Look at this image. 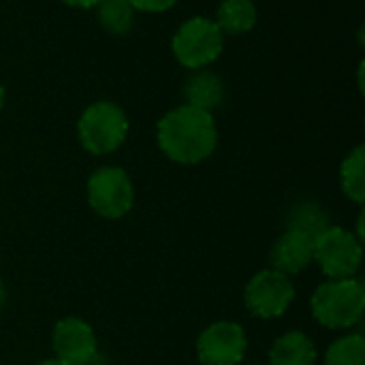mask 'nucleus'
I'll use <instances>...</instances> for the list:
<instances>
[{
    "label": "nucleus",
    "instance_id": "6e6552de",
    "mask_svg": "<svg viewBox=\"0 0 365 365\" xmlns=\"http://www.w3.org/2000/svg\"><path fill=\"white\" fill-rule=\"evenodd\" d=\"M248 351V338L240 323L218 321L205 327L197 340L201 365H240Z\"/></svg>",
    "mask_w": 365,
    "mask_h": 365
},
{
    "label": "nucleus",
    "instance_id": "dca6fc26",
    "mask_svg": "<svg viewBox=\"0 0 365 365\" xmlns=\"http://www.w3.org/2000/svg\"><path fill=\"white\" fill-rule=\"evenodd\" d=\"M327 227H331L329 218L319 203H302V205L293 207V212L289 214V227L287 229H297L317 242V237Z\"/></svg>",
    "mask_w": 365,
    "mask_h": 365
},
{
    "label": "nucleus",
    "instance_id": "1a4fd4ad",
    "mask_svg": "<svg viewBox=\"0 0 365 365\" xmlns=\"http://www.w3.org/2000/svg\"><path fill=\"white\" fill-rule=\"evenodd\" d=\"M51 346L56 359L71 365H90L98 351L94 329L77 317H64L53 325Z\"/></svg>",
    "mask_w": 365,
    "mask_h": 365
},
{
    "label": "nucleus",
    "instance_id": "20e7f679",
    "mask_svg": "<svg viewBox=\"0 0 365 365\" xmlns=\"http://www.w3.org/2000/svg\"><path fill=\"white\" fill-rule=\"evenodd\" d=\"M225 47V34L210 17H190L186 19L171 38V51L175 60L190 68L201 71L218 60Z\"/></svg>",
    "mask_w": 365,
    "mask_h": 365
},
{
    "label": "nucleus",
    "instance_id": "9b49d317",
    "mask_svg": "<svg viewBox=\"0 0 365 365\" xmlns=\"http://www.w3.org/2000/svg\"><path fill=\"white\" fill-rule=\"evenodd\" d=\"M317 364V346L310 336L304 331H289L280 336L272 351L269 365H314Z\"/></svg>",
    "mask_w": 365,
    "mask_h": 365
},
{
    "label": "nucleus",
    "instance_id": "9d476101",
    "mask_svg": "<svg viewBox=\"0 0 365 365\" xmlns=\"http://www.w3.org/2000/svg\"><path fill=\"white\" fill-rule=\"evenodd\" d=\"M314 261V240L297 229H287L272 248V269L293 276Z\"/></svg>",
    "mask_w": 365,
    "mask_h": 365
},
{
    "label": "nucleus",
    "instance_id": "a211bd4d",
    "mask_svg": "<svg viewBox=\"0 0 365 365\" xmlns=\"http://www.w3.org/2000/svg\"><path fill=\"white\" fill-rule=\"evenodd\" d=\"M135 11L143 13H165L178 4V0H128Z\"/></svg>",
    "mask_w": 365,
    "mask_h": 365
},
{
    "label": "nucleus",
    "instance_id": "f03ea898",
    "mask_svg": "<svg viewBox=\"0 0 365 365\" xmlns=\"http://www.w3.org/2000/svg\"><path fill=\"white\" fill-rule=\"evenodd\" d=\"M312 317L327 329L355 327L365 310V287L357 278L323 282L310 299Z\"/></svg>",
    "mask_w": 365,
    "mask_h": 365
},
{
    "label": "nucleus",
    "instance_id": "2eb2a0df",
    "mask_svg": "<svg viewBox=\"0 0 365 365\" xmlns=\"http://www.w3.org/2000/svg\"><path fill=\"white\" fill-rule=\"evenodd\" d=\"M96 17L105 32L122 36L128 34L135 24V9L128 0H103L96 4Z\"/></svg>",
    "mask_w": 365,
    "mask_h": 365
},
{
    "label": "nucleus",
    "instance_id": "39448f33",
    "mask_svg": "<svg viewBox=\"0 0 365 365\" xmlns=\"http://www.w3.org/2000/svg\"><path fill=\"white\" fill-rule=\"evenodd\" d=\"M88 203L101 218H124L135 203V186L122 167H101L86 184Z\"/></svg>",
    "mask_w": 365,
    "mask_h": 365
},
{
    "label": "nucleus",
    "instance_id": "ddd939ff",
    "mask_svg": "<svg viewBox=\"0 0 365 365\" xmlns=\"http://www.w3.org/2000/svg\"><path fill=\"white\" fill-rule=\"evenodd\" d=\"M214 21L222 34H246L257 24V4L252 0H222Z\"/></svg>",
    "mask_w": 365,
    "mask_h": 365
},
{
    "label": "nucleus",
    "instance_id": "6ab92c4d",
    "mask_svg": "<svg viewBox=\"0 0 365 365\" xmlns=\"http://www.w3.org/2000/svg\"><path fill=\"white\" fill-rule=\"evenodd\" d=\"M62 2L68 4V6H75V9H92L103 0H62Z\"/></svg>",
    "mask_w": 365,
    "mask_h": 365
},
{
    "label": "nucleus",
    "instance_id": "412c9836",
    "mask_svg": "<svg viewBox=\"0 0 365 365\" xmlns=\"http://www.w3.org/2000/svg\"><path fill=\"white\" fill-rule=\"evenodd\" d=\"M36 365H71V364H66V361H60V359H45V361H41V364H36Z\"/></svg>",
    "mask_w": 365,
    "mask_h": 365
},
{
    "label": "nucleus",
    "instance_id": "f257e3e1",
    "mask_svg": "<svg viewBox=\"0 0 365 365\" xmlns=\"http://www.w3.org/2000/svg\"><path fill=\"white\" fill-rule=\"evenodd\" d=\"M156 141L169 160L199 165L214 154L218 145V128L210 111L184 103L160 118Z\"/></svg>",
    "mask_w": 365,
    "mask_h": 365
},
{
    "label": "nucleus",
    "instance_id": "7ed1b4c3",
    "mask_svg": "<svg viewBox=\"0 0 365 365\" xmlns=\"http://www.w3.org/2000/svg\"><path fill=\"white\" fill-rule=\"evenodd\" d=\"M128 118L124 109L111 101H98L83 109L77 122L79 143L94 156L115 152L128 135Z\"/></svg>",
    "mask_w": 365,
    "mask_h": 365
},
{
    "label": "nucleus",
    "instance_id": "f8f14e48",
    "mask_svg": "<svg viewBox=\"0 0 365 365\" xmlns=\"http://www.w3.org/2000/svg\"><path fill=\"white\" fill-rule=\"evenodd\" d=\"M186 105H192L203 111H214L225 98V83L216 73L210 71H195V75L184 86Z\"/></svg>",
    "mask_w": 365,
    "mask_h": 365
},
{
    "label": "nucleus",
    "instance_id": "aec40b11",
    "mask_svg": "<svg viewBox=\"0 0 365 365\" xmlns=\"http://www.w3.org/2000/svg\"><path fill=\"white\" fill-rule=\"evenodd\" d=\"M4 304H6V289H4V284L0 280V310L4 308Z\"/></svg>",
    "mask_w": 365,
    "mask_h": 365
},
{
    "label": "nucleus",
    "instance_id": "f3484780",
    "mask_svg": "<svg viewBox=\"0 0 365 365\" xmlns=\"http://www.w3.org/2000/svg\"><path fill=\"white\" fill-rule=\"evenodd\" d=\"M325 365H365V338L351 334L338 338L325 353Z\"/></svg>",
    "mask_w": 365,
    "mask_h": 365
},
{
    "label": "nucleus",
    "instance_id": "423d86ee",
    "mask_svg": "<svg viewBox=\"0 0 365 365\" xmlns=\"http://www.w3.org/2000/svg\"><path fill=\"white\" fill-rule=\"evenodd\" d=\"M361 242L344 227H327L314 242V261L329 280L355 278L361 267Z\"/></svg>",
    "mask_w": 365,
    "mask_h": 365
},
{
    "label": "nucleus",
    "instance_id": "0eeeda50",
    "mask_svg": "<svg viewBox=\"0 0 365 365\" xmlns=\"http://www.w3.org/2000/svg\"><path fill=\"white\" fill-rule=\"evenodd\" d=\"M293 299H295L293 280L276 269H263L255 274L244 291L246 308L263 321L280 319L282 314H287Z\"/></svg>",
    "mask_w": 365,
    "mask_h": 365
},
{
    "label": "nucleus",
    "instance_id": "4468645a",
    "mask_svg": "<svg viewBox=\"0 0 365 365\" xmlns=\"http://www.w3.org/2000/svg\"><path fill=\"white\" fill-rule=\"evenodd\" d=\"M340 184L344 195L355 201V203H364L365 201V148L357 145L353 152H349V156L342 160L340 167Z\"/></svg>",
    "mask_w": 365,
    "mask_h": 365
},
{
    "label": "nucleus",
    "instance_id": "4be33fe9",
    "mask_svg": "<svg viewBox=\"0 0 365 365\" xmlns=\"http://www.w3.org/2000/svg\"><path fill=\"white\" fill-rule=\"evenodd\" d=\"M4 98H6V92H4V86L0 83V111H2V107H4Z\"/></svg>",
    "mask_w": 365,
    "mask_h": 365
}]
</instances>
